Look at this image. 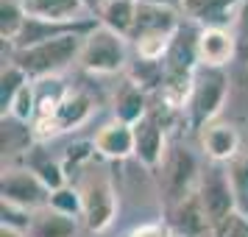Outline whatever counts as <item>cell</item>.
Returning <instances> with one entry per match:
<instances>
[{"label": "cell", "instance_id": "cell-18", "mask_svg": "<svg viewBox=\"0 0 248 237\" xmlns=\"http://www.w3.org/2000/svg\"><path fill=\"white\" fill-rule=\"evenodd\" d=\"M25 168L34 170L50 192H56V190H62V187H67L70 184L67 173H64V168H62V159L45 157L42 148H31V151H28V157H25Z\"/></svg>", "mask_w": 248, "mask_h": 237}, {"label": "cell", "instance_id": "cell-22", "mask_svg": "<svg viewBox=\"0 0 248 237\" xmlns=\"http://www.w3.org/2000/svg\"><path fill=\"white\" fill-rule=\"evenodd\" d=\"M226 170H229V179H232V187H234L237 204L248 215V151H240V157L232 159Z\"/></svg>", "mask_w": 248, "mask_h": 237}, {"label": "cell", "instance_id": "cell-14", "mask_svg": "<svg viewBox=\"0 0 248 237\" xmlns=\"http://www.w3.org/2000/svg\"><path fill=\"white\" fill-rule=\"evenodd\" d=\"M25 14L42 23H81L90 20L84 0H20Z\"/></svg>", "mask_w": 248, "mask_h": 237}, {"label": "cell", "instance_id": "cell-1", "mask_svg": "<svg viewBox=\"0 0 248 237\" xmlns=\"http://www.w3.org/2000/svg\"><path fill=\"white\" fill-rule=\"evenodd\" d=\"M87 34H62L53 39H45L39 45L12 50V59L17 67L23 70L31 81H50L59 79L67 67H73L81 56Z\"/></svg>", "mask_w": 248, "mask_h": 237}, {"label": "cell", "instance_id": "cell-24", "mask_svg": "<svg viewBox=\"0 0 248 237\" xmlns=\"http://www.w3.org/2000/svg\"><path fill=\"white\" fill-rule=\"evenodd\" d=\"M232 34H234V42H237V62L248 64V0L237 9L234 20H232Z\"/></svg>", "mask_w": 248, "mask_h": 237}, {"label": "cell", "instance_id": "cell-31", "mask_svg": "<svg viewBox=\"0 0 248 237\" xmlns=\"http://www.w3.org/2000/svg\"><path fill=\"white\" fill-rule=\"evenodd\" d=\"M173 237H176V235H173Z\"/></svg>", "mask_w": 248, "mask_h": 237}, {"label": "cell", "instance_id": "cell-12", "mask_svg": "<svg viewBox=\"0 0 248 237\" xmlns=\"http://www.w3.org/2000/svg\"><path fill=\"white\" fill-rule=\"evenodd\" d=\"M95 154L106 162H123V159L134 157V126L120 123V120H109L103 123L95 137Z\"/></svg>", "mask_w": 248, "mask_h": 237}, {"label": "cell", "instance_id": "cell-26", "mask_svg": "<svg viewBox=\"0 0 248 237\" xmlns=\"http://www.w3.org/2000/svg\"><path fill=\"white\" fill-rule=\"evenodd\" d=\"M215 237H248V215L243 209L232 212L226 221L215 226Z\"/></svg>", "mask_w": 248, "mask_h": 237}, {"label": "cell", "instance_id": "cell-20", "mask_svg": "<svg viewBox=\"0 0 248 237\" xmlns=\"http://www.w3.org/2000/svg\"><path fill=\"white\" fill-rule=\"evenodd\" d=\"M36 106H39V90H36V84L34 81H28L23 90L14 95V101L12 106H9V117H14V120H20V123H34V117H36ZM3 114V117H6Z\"/></svg>", "mask_w": 248, "mask_h": 237}, {"label": "cell", "instance_id": "cell-3", "mask_svg": "<svg viewBox=\"0 0 248 237\" xmlns=\"http://www.w3.org/2000/svg\"><path fill=\"white\" fill-rule=\"evenodd\" d=\"M226 98H229V76L226 70H212V67H198L192 79V90L187 95L184 112L187 123L201 131L203 126L215 123V117L220 114Z\"/></svg>", "mask_w": 248, "mask_h": 237}, {"label": "cell", "instance_id": "cell-28", "mask_svg": "<svg viewBox=\"0 0 248 237\" xmlns=\"http://www.w3.org/2000/svg\"><path fill=\"white\" fill-rule=\"evenodd\" d=\"M140 3H151V6H165V9H179V12H181V3H184V0H140Z\"/></svg>", "mask_w": 248, "mask_h": 237}, {"label": "cell", "instance_id": "cell-2", "mask_svg": "<svg viewBox=\"0 0 248 237\" xmlns=\"http://www.w3.org/2000/svg\"><path fill=\"white\" fill-rule=\"evenodd\" d=\"M76 190L81 195V223L90 232H106L117 218V190L109 170L92 162L76 179Z\"/></svg>", "mask_w": 248, "mask_h": 237}, {"label": "cell", "instance_id": "cell-25", "mask_svg": "<svg viewBox=\"0 0 248 237\" xmlns=\"http://www.w3.org/2000/svg\"><path fill=\"white\" fill-rule=\"evenodd\" d=\"M50 206L59 209L64 215H73V218H81V195L76 190V184H67L62 190L50 192Z\"/></svg>", "mask_w": 248, "mask_h": 237}, {"label": "cell", "instance_id": "cell-30", "mask_svg": "<svg viewBox=\"0 0 248 237\" xmlns=\"http://www.w3.org/2000/svg\"><path fill=\"white\" fill-rule=\"evenodd\" d=\"M0 237H28V235H23V232H14V229H3V226H0Z\"/></svg>", "mask_w": 248, "mask_h": 237}, {"label": "cell", "instance_id": "cell-5", "mask_svg": "<svg viewBox=\"0 0 248 237\" xmlns=\"http://www.w3.org/2000/svg\"><path fill=\"white\" fill-rule=\"evenodd\" d=\"M198 179H201V168L192 157V151L184 145H173L162 162V168H159L165 204L173 206V204L184 201L190 192L198 190Z\"/></svg>", "mask_w": 248, "mask_h": 237}, {"label": "cell", "instance_id": "cell-16", "mask_svg": "<svg viewBox=\"0 0 248 237\" xmlns=\"http://www.w3.org/2000/svg\"><path fill=\"white\" fill-rule=\"evenodd\" d=\"M148 112H151V109H148L145 90H142L140 84H134L131 79H125L123 84H120V90L114 92V120L137 126Z\"/></svg>", "mask_w": 248, "mask_h": 237}, {"label": "cell", "instance_id": "cell-19", "mask_svg": "<svg viewBox=\"0 0 248 237\" xmlns=\"http://www.w3.org/2000/svg\"><path fill=\"white\" fill-rule=\"evenodd\" d=\"M28 14H25L20 0H0V39L3 45L12 47L17 42V36L23 34Z\"/></svg>", "mask_w": 248, "mask_h": 237}, {"label": "cell", "instance_id": "cell-17", "mask_svg": "<svg viewBox=\"0 0 248 237\" xmlns=\"http://www.w3.org/2000/svg\"><path fill=\"white\" fill-rule=\"evenodd\" d=\"M78 221L81 218H73V215H64L53 209V206H45L34 215V226L28 237H76L78 235Z\"/></svg>", "mask_w": 248, "mask_h": 237}, {"label": "cell", "instance_id": "cell-4", "mask_svg": "<svg viewBox=\"0 0 248 237\" xmlns=\"http://www.w3.org/2000/svg\"><path fill=\"white\" fill-rule=\"evenodd\" d=\"M128 39L114 34L103 25H95L90 34L84 36V47H81L78 64L92 76H114L128 64Z\"/></svg>", "mask_w": 248, "mask_h": 237}, {"label": "cell", "instance_id": "cell-11", "mask_svg": "<svg viewBox=\"0 0 248 237\" xmlns=\"http://www.w3.org/2000/svg\"><path fill=\"white\" fill-rule=\"evenodd\" d=\"M198 140H201V151L212 165H229L232 159L240 157V134L232 123L215 120V123L203 126L198 131Z\"/></svg>", "mask_w": 248, "mask_h": 237}, {"label": "cell", "instance_id": "cell-15", "mask_svg": "<svg viewBox=\"0 0 248 237\" xmlns=\"http://www.w3.org/2000/svg\"><path fill=\"white\" fill-rule=\"evenodd\" d=\"M137 12H140V0H106L98 9L95 20L98 25L120 34L123 39H131L137 28Z\"/></svg>", "mask_w": 248, "mask_h": 237}, {"label": "cell", "instance_id": "cell-6", "mask_svg": "<svg viewBox=\"0 0 248 237\" xmlns=\"http://www.w3.org/2000/svg\"><path fill=\"white\" fill-rule=\"evenodd\" d=\"M0 201H12L31 212H39V209L50 206V190L31 168L9 165V168H3V179H0Z\"/></svg>", "mask_w": 248, "mask_h": 237}, {"label": "cell", "instance_id": "cell-13", "mask_svg": "<svg viewBox=\"0 0 248 237\" xmlns=\"http://www.w3.org/2000/svg\"><path fill=\"white\" fill-rule=\"evenodd\" d=\"M246 0H184L181 3V14L190 23H195L198 28H212V25L229 28L237 9Z\"/></svg>", "mask_w": 248, "mask_h": 237}, {"label": "cell", "instance_id": "cell-7", "mask_svg": "<svg viewBox=\"0 0 248 237\" xmlns=\"http://www.w3.org/2000/svg\"><path fill=\"white\" fill-rule=\"evenodd\" d=\"M198 198H201L203 209L209 215L212 226H217L220 221H226L232 212L240 209L234 195V187H232V179H229V170L223 165H209V168L201 170V179H198Z\"/></svg>", "mask_w": 248, "mask_h": 237}, {"label": "cell", "instance_id": "cell-27", "mask_svg": "<svg viewBox=\"0 0 248 237\" xmlns=\"http://www.w3.org/2000/svg\"><path fill=\"white\" fill-rule=\"evenodd\" d=\"M128 237H173V232H170L168 221H151V223L137 226Z\"/></svg>", "mask_w": 248, "mask_h": 237}, {"label": "cell", "instance_id": "cell-8", "mask_svg": "<svg viewBox=\"0 0 248 237\" xmlns=\"http://www.w3.org/2000/svg\"><path fill=\"white\" fill-rule=\"evenodd\" d=\"M168 134H165V123L159 120V114L151 112L134 126V159L145 170H159L162 162L168 157Z\"/></svg>", "mask_w": 248, "mask_h": 237}, {"label": "cell", "instance_id": "cell-10", "mask_svg": "<svg viewBox=\"0 0 248 237\" xmlns=\"http://www.w3.org/2000/svg\"><path fill=\"white\" fill-rule=\"evenodd\" d=\"M195 56L201 67H212V70H226V64L237 59V42L232 28H198L195 36Z\"/></svg>", "mask_w": 248, "mask_h": 237}, {"label": "cell", "instance_id": "cell-23", "mask_svg": "<svg viewBox=\"0 0 248 237\" xmlns=\"http://www.w3.org/2000/svg\"><path fill=\"white\" fill-rule=\"evenodd\" d=\"M34 215L36 212L25 209V206H17L12 201H0V226L3 229H14V232L28 235L31 226H34Z\"/></svg>", "mask_w": 248, "mask_h": 237}, {"label": "cell", "instance_id": "cell-21", "mask_svg": "<svg viewBox=\"0 0 248 237\" xmlns=\"http://www.w3.org/2000/svg\"><path fill=\"white\" fill-rule=\"evenodd\" d=\"M28 81H31V79H28V76H25V73L17 67L14 62H9V64L3 67V73H0V106H3V114L9 112L14 95L23 90Z\"/></svg>", "mask_w": 248, "mask_h": 237}, {"label": "cell", "instance_id": "cell-29", "mask_svg": "<svg viewBox=\"0 0 248 237\" xmlns=\"http://www.w3.org/2000/svg\"><path fill=\"white\" fill-rule=\"evenodd\" d=\"M103 3H106V0H84V6H87L90 14H98V9H101Z\"/></svg>", "mask_w": 248, "mask_h": 237}, {"label": "cell", "instance_id": "cell-9", "mask_svg": "<svg viewBox=\"0 0 248 237\" xmlns=\"http://www.w3.org/2000/svg\"><path fill=\"white\" fill-rule=\"evenodd\" d=\"M168 226L176 237H215V226L198 198V190L168 206Z\"/></svg>", "mask_w": 248, "mask_h": 237}]
</instances>
